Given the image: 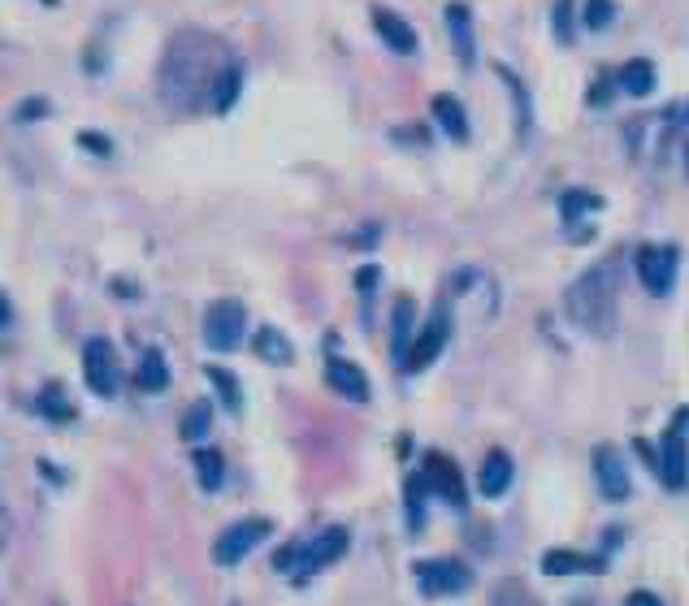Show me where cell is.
<instances>
[{
    "instance_id": "cell-19",
    "label": "cell",
    "mask_w": 689,
    "mask_h": 606,
    "mask_svg": "<svg viewBox=\"0 0 689 606\" xmlns=\"http://www.w3.org/2000/svg\"><path fill=\"white\" fill-rule=\"evenodd\" d=\"M256 355H260L265 364H291V360H295V347H291V338H286L282 329L260 325V329H256Z\"/></svg>"
},
{
    "instance_id": "cell-28",
    "label": "cell",
    "mask_w": 689,
    "mask_h": 606,
    "mask_svg": "<svg viewBox=\"0 0 689 606\" xmlns=\"http://www.w3.org/2000/svg\"><path fill=\"white\" fill-rule=\"evenodd\" d=\"M559 208H564L568 221H577L581 213H598V208H603V200H598V195H585V191H568L564 200H559Z\"/></svg>"
},
{
    "instance_id": "cell-34",
    "label": "cell",
    "mask_w": 689,
    "mask_h": 606,
    "mask_svg": "<svg viewBox=\"0 0 689 606\" xmlns=\"http://www.w3.org/2000/svg\"><path fill=\"white\" fill-rule=\"evenodd\" d=\"M624 606H663V602H659L655 594H633V598L624 602Z\"/></svg>"
},
{
    "instance_id": "cell-35",
    "label": "cell",
    "mask_w": 689,
    "mask_h": 606,
    "mask_svg": "<svg viewBox=\"0 0 689 606\" xmlns=\"http://www.w3.org/2000/svg\"><path fill=\"white\" fill-rule=\"evenodd\" d=\"M9 321H13V308H9V299H5V295H0V329H5Z\"/></svg>"
},
{
    "instance_id": "cell-8",
    "label": "cell",
    "mask_w": 689,
    "mask_h": 606,
    "mask_svg": "<svg viewBox=\"0 0 689 606\" xmlns=\"http://www.w3.org/2000/svg\"><path fill=\"white\" fill-rule=\"evenodd\" d=\"M637 278H642L650 295L663 299L676 282V252L672 247H642V252H637Z\"/></svg>"
},
{
    "instance_id": "cell-9",
    "label": "cell",
    "mask_w": 689,
    "mask_h": 606,
    "mask_svg": "<svg viewBox=\"0 0 689 606\" xmlns=\"http://www.w3.org/2000/svg\"><path fill=\"white\" fill-rule=\"evenodd\" d=\"M594 481H598V490H603L607 503H624V498L633 494L629 468H624V459L611 451V446H598L594 451Z\"/></svg>"
},
{
    "instance_id": "cell-31",
    "label": "cell",
    "mask_w": 689,
    "mask_h": 606,
    "mask_svg": "<svg viewBox=\"0 0 689 606\" xmlns=\"http://www.w3.org/2000/svg\"><path fill=\"white\" fill-rule=\"evenodd\" d=\"M48 113V100H22L18 104V122H31V117H44Z\"/></svg>"
},
{
    "instance_id": "cell-32",
    "label": "cell",
    "mask_w": 689,
    "mask_h": 606,
    "mask_svg": "<svg viewBox=\"0 0 689 606\" xmlns=\"http://www.w3.org/2000/svg\"><path fill=\"white\" fill-rule=\"evenodd\" d=\"M568 9H572L568 0H559V9H555V35H559V44H568V35H572L568 31Z\"/></svg>"
},
{
    "instance_id": "cell-23",
    "label": "cell",
    "mask_w": 689,
    "mask_h": 606,
    "mask_svg": "<svg viewBox=\"0 0 689 606\" xmlns=\"http://www.w3.org/2000/svg\"><path fill=\"white\" fill-rule=\"evenodd\" d=\"M620 91H629V96H650V91H655V65H650V61H629L620 70Z\"/></svg>"
},
{
    "instance_id": "cell-6",
    "label": "cell",
    "mask_w": 689,
    "mask_h": 606,
    "mask_svg": "<svg viewBox=\"0 0 689 606\" xmlns=\"http://www.w3.org/2000/svg\"><path fill=\"white\" fill-rule=\"evenodd\" d=\"M685 420L689 412H681L676 425H668L663 433V455H659V481L668 485V490H685L689 485V442H685Z\"/></svg>"
},
{
    "instance_id": "cell-21",
    "label": "cell",
    "mask_w": 689,
    "mask_h": 606,
    "mask_svg": "<svg viewBox=\"0 0 689 606\" xmlns=\"http://www.w3.org/2000/svg\"><path fill=\"white\" fill-rule=\"evenodd\" d=\"M434 117H438V126L447 130L455 143L468 139V117H464V104L455 96H434Z\"/></svg>"
},
{
    "instance_id": "cell-11",
    "label": "cell",
    "mask_w": 689,
    "mask_h": 606,
    "mask_svg": "<svg viewBox=\"0 0 689 606\" xmlns=\"http://www.w3.org/2000/svg\"><path fill=\"white\" fill-rule=\"evenodd\" d=\"M347 550V529H325V533H317L312 542H304V568H299V576H312V572H321L325 563H334L338 555Z\"/></svg>"
},
{
    "instance_id": "cell-29",
    "label": "cell",
    "mask_w": 689,
    "mask_h": 606,
    "mask_svg": "<svg viewBox=\"0 0 689 606\" xmlns=\"http://www.w3.org/2000/svg\"><path fill=\"white\" fill-rule=\"evenodd\" d=\"M611 22H616V5L611 0H585V26L590 31H603Z\"/></svg>"
},
{
    "instance_id": "cell-7",
    "label": "cell",
    "mask_w": 689,
    "mask_h": 606,
    "mask_svg": "<svg viewBox=\"0 0 689 606\" xmlns=\"http://www.w3.org/2000/svg\"><path fill=\"white\" fill-rule=\"evenodd\" d=\"M416 585H421V594H429V598L460 594V589L473 585V572H468L460 559H429V563H416Z\"/></svg>"
},
{
    "instance_id": "cell-5",
    "label": "cell",
    "mask_w": 689,
    "mask_h": 606,
    "mask_svg": "<svg viewBox=\"0 0 689 606\" xmlns=\"http://www.w3.org/2000/svg\"><path fill=\"white\" fill-rule=\"evenodd\" d=\"M83 377L100 399H113L117 394V386H122V364H117V351L109 338H91L83 347Z\"/></svg>"
},
{
    "instance_id": "cell-24",
    "label": "cell",
    "mask_w": 689,
    "mask_h": 606,
    "mask_svg": "<svg viewBox=\"0 0 689 606\" xmlns=\"http://www.w3.org/2000/svg\"><path fill=\"white\" fill-rule=\"evenodd\" d=\"M195 477H200V485L208 494L221 490V481H226V459H221V451H195Z\"/></svg>"
},
{
    "instance_id": "cell-15",
    "label": "cell",
    "mask_w": 689,
    "mask_h": 606,
    "mask_svg": "<svg viewBox=\"0 0 689 606\" xmlns=\"http://www.w3.org/2000/svg\"><path fill=\"white\" fill-rule=\"evenodd\" d=\"M373 26H377V35H382V44H386V48H395L399 57H412V52H416V31L399 18V13L377 9V13H373Z\"/></svg>"
},
{
    "instance_id": "cell-14",
    "label": "cell",
    "mask_w": 689,
    "mask_h": 606,
    "mask_svg": "<svg viewBox=\"0 0 689 606\" xmlns=\"http://www.w3.org/2000/svg\"><path fill=\"white\" fill-rule=\"evenodd\" d=\"M325 381L343 394V399L351 403H364L369 399V377L360 373V364H351V360H330L325 364Z\"/></svg>"
},
{
    "instance_id": "cell-18",
    "label": "cell",
    "mask_w": 689,
    "mask_h": 606,
    "mask_svg": "<svg viewBox=\"0 0 689 606\" xmlns=\"http://www.w3.org/2000/svg\"><path fill=\"white\" fill-rule=\"evenodd\" d=\"M447 26L455 39V57L464 65H473L477 48H473V13H468V5H447Z\"/></svg>"
},
{
    "instance_id": "cell-22",
    "label": "cell",
    "mask_w": 689,
    "mask_h": 606,
    "mask_svg": "<svg viewBox=\"0 0 689 606\" xmlns=\"http://www.w3.org/2000/svg\"><path fill=\"white\" fill-rule=\"evenodd\" d=\"M239 87H243V70L239 65H226V70L217 74V83H213V96H208V104H213L217 113H226L234 100H239Z\"/></svg>"
},
{
    "instance_id": "cell-25",
    "label": "cell",
    "mask_w": 689,
    "mask_h": 606,
    "mask_svg": "<svg viewBox=\"0 0 689 606\" xmlns=\"http://www.w3.org/2000/svg\"><path fill=\"white\" fill-rule=\"evenodd\" d=\"M178 429H182V438H187V442H200L204 433L213 429V407H208V403H191L187 412H182Z\"/></svg>"
},
{
    "instance_id": "cell-1",
    "label": "cell",
    "mask_w": 689,
    "mask_h": 606,
    "mask_svg": "<svg viewBox=\"0 0 689 606\" xmlns=\"http://www.w3.org/2000/svg\"><path fill=\"white\" fill-rule=\"evenodd\" d=\"M213 52L217 44L204 31H195V26L169 39L165 61H161V96L169 109L187 113V109H200L204 96H213L217 74L226 70V65H213Z\"/></svg>"
},
{
    "instance_id": "cell-30",
    "label": "cell",
    "mask_w": 689,
    "mask_h": 606,
    "mask_svg": "<svg viewBox=\"0 0 689 606\" xmlns=\"http://www.w3.org/2000/svg\"><path fill=\"white\" fill-rule=\"evenodd\" d=\"M421 485H425V477L408 481V524L412 529H421Z\"/></svg>"
},
{
    "instance_id": "cell-38",
    "label": "cell",
    "mask_w": 689,
    "mask_h": 606,
    "mask_svg": "<svg viewBox=\"0 0 689 606\" xmlns=\"http://www.w3.org/2000/svg\"><path fill=\"white\" fill-rule=\"evenodd\" d=\"M230 606H239V602H230Z\"/></svg>"
},
{
    "instance_id": "cell-33",
    "label": "cell",
    "mask_w": 689,
    "mask_h": 606,
    "mask_svg": "<svg viewBox=\"0 0 689 606\" xmlns=\"http://www.w3.org/2000/svg\"><path fill=\"white\" fill-rule=\"evenodd\" d=\"M78 143H83V148H91V152H109V139H100V135H78Z\"/></svg>"
},
{
    "instance_id": "cell-4",
    "label": "cell",
    "mask_w": 689,
    "mask_h": 606,
    "mask_svg": "<svg viewBox=\"0 0 689 606\" xmlns=\"http://www.w3.org/2000/svg\"><path fill=\"white\" fill-rule=\"evenodd\" d=\"M269 533H273V524H269V520H260V516H256V520H239V524H230V529L213 542V563H217V568H239V563H243L247 555H252V550H256L260 542H265Z\"/></svg>"
},
{
    "instance_id": "cell-10",
    "label": "cell",
    "mask_w": 689,
    "mask_h": 606,
    "mask_svg": "<svg viewBox=\"0 0 689 606\" xmlns=\"http://www.w3.org/2000/svg\"><path fill=\"white\" fill-rule=\"evenodd\" d=\"M447 334H451V316L447 312H434V321H429L421 329V338L412 342V355H408V364H403V373H421V368H429L442 355V347H447Z\"/></svg>"
},
{
    "instance_id": "cell-17",
    "label": "cell",
    "mask_w": 689,
    "mask_h": 606,
    "mask_svg": "<svg viewBox=\"0 0 689 606\" xmlns=\"http://www.w3.org/2000/svg\"><path fill=\"white\" fill-rule=\"evenodd\" d=\"M477 485H481V494H486V498L507 494V485H512V455H507V451H490L486 464H481Z\"/></svg>"
},
{
    "instance_id": "cell-3",
    "label": "cell",
    "mask_w": 689,
    "mask_h": 606,
    "mask_svg": "<svg viewBox=\"0 0 689 606\" xmlns=\"http://www.w3.org/2000/svg\"><path fill=\"white\" fill-rule=\"evenodd\" d=\"M247 334V312L239 299H217L204 312V342L213 351H234Z\"/></svg>"
},
{
    "instance_id": "cell-20",
    "label": "cell",
    "mask_w": 689,
    "mask_h": 606,
    "mask_svg": "<svg viewBox=\"0 0 689 606\" xmlns=\"http://www.w3.org/2000/svg\"><path fill=\"white\" fill-rule=\"evenodd\" d=\"M135 386L148 390V394H156V390L169 386V364H165L161 351H143V360H139V368H135Z\"/></svg>"
},
{
    "instance_id": "cell-36",
    "label": "cell",
    "mask_w": 689,
    "mask_h": 606,
    "mask_svg": "<svg viewBox=\"0 0 689 606\" xmlns=\"http://www.w3.org/2000/svg\"><path fill=\"white\" fill-rule=\"evenodd\" d=\"M494 606H507V602H503L499 594H494ZM516 606H538V602H529V598H525V594H520V589H516Z\"/></svg>"
},
{
    "instance_id": "cell-27",
    "label": "cell",
    "mask_w": 689,
    "mask_h": 606,
    "mask_svg": "<svg viewBox=\"0 0 689 606\" xmlns=\"http://www.w3.org/2000/svg\"><path fill=\"white\" fill-rule=\"evenodd\" d=\"M208 381L221 390V399H226L230 412H239L243 394H239V381H234V373H226V368H217V364H208Z\"/></svg>"
},
{
    "instance_id": "cell-16",
    "label": "cell",
    "mask_w": 689,
    "mask_h": 606,
    "mask_svg": "<svg viewBox=\"0 0 689 606\" xmlns=\"http://www.w3.org/2000/svg\"><path fill=\"white\" fill-rule=\"evenodd\" d=\"M542 572H546V576L603 572V559H594V555H577V550H546V555H542Z\"/></svg>"
},
{
    "instance_id": "cell-13",
    "label": "cell",
    "mask_w": 689,
    "mask_h": 606,
    "mask_svg": "<svg viewBox=\"0 0 689 606\" xmlns=\"http://www.w3.org/2000/svg\"><path fill=\"white\" fill-rule=\"evenodd\" d=\"M425 481H429V490L442 494L451 507H464V481H460V468H455L447 455H429V464H425Z\"/></svg>"
},
{
    "instance_id": "cell-26",
    "label": "cell",
    "mask_w": 689,
    "mask_h": 606,
    "mask_svg": "<svg viewBox=\"0 0 689 606\" xmlns=\"http://www.w3.org/2000/svg\"><path fill=\"white\" fill-rule=\"evenodd\" d=\"M35 407H39V412H44L48 420H70V416H74V407H70V399L61 394V386H44V390H39Z\"/></svg>"
},
{
    "instance_id": "cell-12",
    "label": "cell",
    "mask_w": 689,
    "mask_h": 606,
    "mask_svg": "<svg viewBox=\"0 0 689 606\" xmlns=\"http://www.w3.org/2000/svg\"><path fill=\"white\" fill-rule=\"evenodd\" d=\"M412 334H416V303L408 295L395 299V312H390V351H395V364L403 368L412 355Z\"/></svg>"
},
{
    "instance_id": "cell-37",
    "label": "cell",
    "mask_w": 689,
    "mask_h": 606,
    "mask_svg": "<svg viewBox=\"0 0 689 606\" xmlns=\"http://www.w3.org/2000/svg\"><path fill=\"white\" fill-rule=\"evenodd\" d=\"M685 169H689V148H685Z\"/></svg>"
},
{
    "instance_id": "cell-2",
    "label": "cell",
    "mask_w": 689,
    "mask_h": 606,
    "mask_svg": "<svg viewBox=\"0 0 689 606\" xmlns=\"http://www.w3.org/2000/svg\"><path fill=\"white\" fill-rule=\"evenodd\" d=\"M564 312H568L572 325L585 329V334H594V338L616 334V321H620V273H616V265L585 269L581 278L568 286Z\"/></svg>"
}]
</instances>
